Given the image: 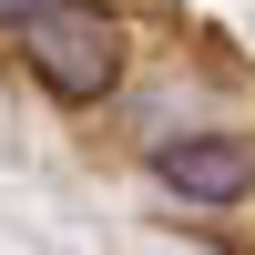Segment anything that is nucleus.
<instances>
[{
    "mask_svg": "<svg viewBox=\"0 0 255 255\" xmlns=\"http://www.w3.org/2000/svg\"><path fill=\"white\" fill-rule=\"evenodd\" d=\"M174 133H194V92H184V82H163L153 113H133V143H143V153H163Z\"/></svg>",
    "mask_w": 255,
    "mask_h": 255,
    "instance_id": "nucleus-3",
    "label": "nucleus"
},
{
    "mask_svg": "<svg viewBox=\"0 0 255 255\" xmlns=\"http://www.w3.org/2000/svg\"><path fill=\"white\" fill-rule=\"evenodd\" d=\"M10 51L61 113H102L123 92V61H133V31H123L113 0H20L10 10Z\"/></svg>",
    "mask_w": 255,
    "mask_h": 255,
    "instance_id": "nucleus-1",
    "label": "nucleus"
},
{
    "mask_svg": "<svg viewBox=\"0 0 255 255\" xmlns=\"http://www.w3.org/2000/svg\"><path fill=\"white\" fill-rule=\"evenodd\" d=\"M153 184L163 204H184V215H235L255 194V143L245 133H174L153 153Z\"/></svg>",
    "mask_w": 255,
    "mask_h": 255,
    "instance_id": "nucleus-2",
    "label": "nucleus"
}]
</instances>
